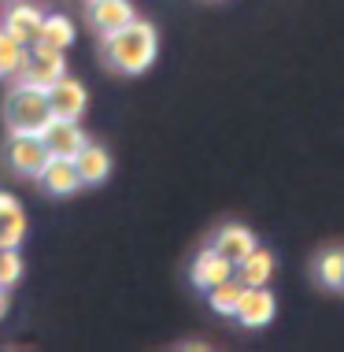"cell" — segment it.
Returning <instances> with one entry per match:
<instances>
[{"label": "cell", "mask_w": 344, "mask_h": 352, "mask_svg": "<svg viewBox=\"0 0 344 352\" xmlns=\"http://www.w3.org/2000/svg\"><path fill=\"white\" fill-rule=\"evenodd\" d=\"M156 49H159L156 26L141 23V19H133L130 26H122L115 34H104V60L119 74H145L156 60Z\"/></svg>", "instance_id": "6da1fadb"}, {"label": "cell", "mask_w": 344, "mask_h": 352, "mask_svg": "<svg viewBox=\"0 0 344 352\" xmlns=\"http://www.w3.org/2000/svg\"><path fill=\"white\" fill-rule=\"evenodd\" d=\"M41 141H45V148H49V156L74 160V156H78V148L89 138L82 134L78 119H49V122H45V130H41Z\"/></svg>", "instance_id": "52a82bcc"}, {"label": "cell", "mask_w": 344, "mask_h": 352, "mask_svg": "<svg viewBox=\"0 0 344 352\" xmlns=\"http://www.w3.org/2000/svg\"><path fill=\"white\" fill-rule=\"evenodd\" d=\"M211 245H215V249L222 252L226 260H229V263H233V267H237V263H241L244 256L252 252V249H255V245H260V241H255V234L248 230V226H241V223H226L222 230L215 234V241H211Z\"/></svg>", "instance_id": "8fae6325"}, {"label": "cell", "mask_w": 344, "mask_h": 352, "mask_svg": "<svg viewBox=\"0 0 344 352\" xmlns=\"http://www.w3.org/2000/svg\"><path fill=\"white\" fill-rule=\"evenodd\" d=\"M241 289H244V282L233 274V278H226V282H218V285L207 289V304H211L218 316H233L237 300H241Z\"/></svg>", "instance_id": "e0dca14e"}, {"label": "cell", "mask_w": 344, "mask_h": 352, "mask_svg": "<svg viewBox=\"0 0 344 352\" xmlns=\"http://www.w3.org/2000/svg\"><path fill=\"white\" fill-rule=\"evenodd\" d=\"M189 274H193V285H196V289L207 293L211 285L233 278V263H229L226 256L211 245V249H204V252H200L196 260H193V271H189Z\"/></svg>", "instance_id": "ba28073f"}, {"label": "cell", "mask_w": 344, "mask_h": 352, "mask_svg": "<svg viewBox=\"0 0 344 352\" xmlns=\"http://www.w3.org/2000/svg\"><path fill=\"white\" fill-rule=\"evenodd\" d=\"M23 278V256L15 249H0V289H12Z\"/></svg>", "instance_id": "ffe728a7"}, {"label": "cell", "mask_w": 344, "mask_h": 352, "mask_svg": "<svg viewBox=\"0 0 344 352\" xmlns=\"http://www.w3.org/2000/svg\"><path fill=\"white\" fill-rule=\"evenodd\" d=\"M314 274H319V282L330 285V289H344V252L333 249V252H326V256H319Z\"/></svg>", "instance_id": "ac0fdd59"}, {"label": "cell", "mask_w": 344, "mask_h": 352, "mask_svg": "<svg viewBox=\"0 0 344 352\" xmlns=\"http://www.w3.org/2000/svg\"><path fill=\"white\" fill-rule=\"evenodd\" d=\"M12 212H19V201H15V197H8V193H0V219L12 215Z\"/></svg>", "instance_id": "44dd1931"}, {"label": "cell", "mask_w": 344, "mask_h": 352, "mask_svg": "<svg viewBox=\"0 0 344 352\" xmlns=\"http://www.w3.org/2000/svg\"><path fill=\"white\" fill-rule=\"evenodd\" d=\"M233 271H237V278H241L244 285H266V282H271V274H274V252H266V249L255 245V249L248 252Z\"/></svg>", "instance_id": "5bb4252c"}, {"label": "cell", "mask_w": 344, "mask_h": 352, "mask_svg": "<svg viewBox=\"0 0 344 352\" xmlns=\"http://www.w3.org/2000/svg\"><path fill=\"white\" fill-rule=\"evenodd\" d=\"M89 19L100 34H115L122 26H130L137 15H133V8L126 0H89Z\"/></svg>", "instance_id": "7c38bea8"}, {"label": "cell", "mask_w": 344, "mask_h": 352, "mask_svg": "<svg viewBox=\"0 0 344 352\" xmlns=\"http://www.w3.org/2000/svg\"><path fill=\"white\" fill-rule=\"evenodd\" d=\"M52 119L45 89H37L30 82H19L4 100V122L12 134H41L45 122Z\"/></svg>", "instance_id": "7a4b0ae2"}, {"label": "cell", "mask_w": 344, "mask_h": 352, "mask_svg": "<svg viewBox=\"0 0 344 352\" xmlns=\"http://www.w3.org/2000/svg\"><path fill=\"white\" fill-rule=\"evenodd\" d=\"M8 316V297H4V289H0V319Z\"/></svg>", "instance_id": "7402d4cb"}, {"label": "cell", "mask_w": 344, "mask_h": 352, "mask_svg": "<svg viewBox=\"0 0 344 352\" xmlns=\"http://www.w3.org/2000/svg\"><path fill=\"white\" fill-rule=\"evenodd\" d=\"M274 311H278V300H274V293L266 289V285H244L233 316L241 319L244 327L260 330V327H266V322L274 319Z\"/></svg>", "instance_id": "8992f818"}, {"label": "cell", "mask_w": 344, "mask_h": 352, "mask_svg": "<svg viewBox=\"0 0 344 352\" xmlns=\"http://www.w3.org/2000/svg\"><path fill=\"white\" fill-rule=\"evenodd\" d=\"M74 167H78L82 186H100L104 178L111 175V156H108V148L85 141V145L78 148V156H74Z\"/></svg>", "instance_id": "4fadbf2b"}, {"label": "cell", "mask_w": 344, "mask_h": 352, "mask_svg": "<svg viewBox=\"0 0 344 352\" xmlns=\"http://www.w3.org/2000/svg\"><path fill=\"white\" fill-rule=\"evenodd\" d=\"M41 23H45V15L37 12L34 4H15L4 19V30L12 34L19 45L30 49V45H37V37H41Z\"/></svg>", "instance_id": "30bf717a"}, {"label": "cell", "mask_w": 344, "mask_h": 352, "mask_svg": "<svg viewBox=\"0 0 344 352\" xmlns=\"http://www.w3.org/2000/svg\"><path fill=\"white\" fill-rule=\"evenodd\" d=\"M67 74V63H63V52L60 49H49V45H30V60H26V71L19 74V82H30L37 89L52 85L56 78Z\"/></svg>", "instance_id": "5b68a950"}, {"label": "cell", "mask_w": 344, "mask_h": 352, "mask_svg": "<svg viewBox=\"0 0 344 352\" xmlns=\"http://www.w3.org/2000/svg\"><path fill=\"white\" fill-rule=\"evenodd\" d=\"M71 41H74V26H71V19H67V15H45L37 45H49V49L67 52V49H71Z\"/></svg>", "instance_id": "2e32d148"}, {"label": "cell", "mask_w": 344, "mask_h": 352, "mask_svg": "<svg viewBox=\"0 0 344 352\" xmlns=\"http://www.w3.org/2000/svg\"><path fill=\"white\" fill-rule=\"evenodd\" d=\"M37 178H41L45 193H52V197H67V193H74V189L82 186L78 167H74V160H67V156H49V164L41 167Z\"/></svg>", "instance_id": "9c48e42d"}, {"label": "cell", "mask_w": 344, "mask_h": 352, "mask_svg": "<svg viewBox=\"0 0 344 352\" xmlns=\"http://www.w3.org/2000/svg\"><path fill=\"white\" fill-rule=\"evenodd\" d=\"M45 100H49L52 119H82L85 104H89V93H85V85L78 78L63 74L52 85H45Z\"/></svg>", "instance_id": "277c9868"}, {"label": "cell", "mask_w": 344, "mask_h": 352, "mask_svg": "<svg viewBox=\"0 0 344 352\" xmlns=\"http://www.w3.org/2000/svg\"><path fill=\"white\" fill-rule=\"evenodd\" d=\"M45 164H49V148H45L41 134H12V141H8V167L15 175L37 178Z\"/></svg>", "instance_id": "3957f363"}, {"label": "cell", "mask_w": 344, "mask_h": 352, "mask_svg": "<svg viewBox=\"0 0 344 352\" xmlns=\"http://www.w3.org/2000/svg\"><path fill=\"white\" fill-rule=\"evenodd\" d=\"M26 60H30V49L19 45L8 30H0V78H19L26 71Z\"/></svg>", "instance_id": "9a60e30c"}, {"label": "cell", "mask_w": 344, "mask_h": 352, "mask_svg": "<svg viewBox=\"0 0 344 352\" xmlns=\"http://www.w3.org/2000/svg\"><path fill=\"white\" fill-rule=\"evenodd\" d=\"M23 237H26V215H23V208H19V212L0 219V249H19Z\"/></svg>", "instance_id": "d6986e66"}]
</instances>
